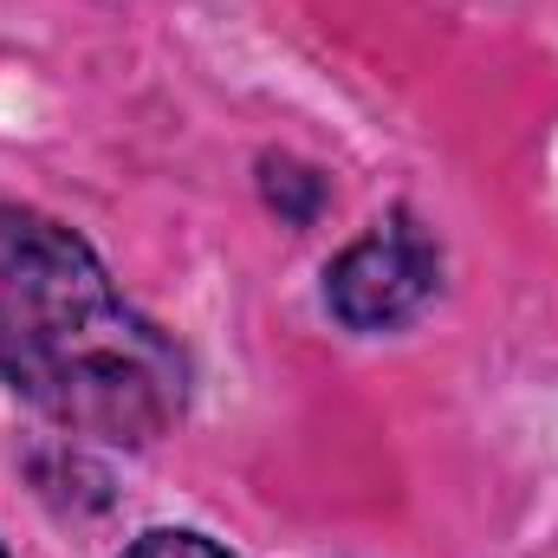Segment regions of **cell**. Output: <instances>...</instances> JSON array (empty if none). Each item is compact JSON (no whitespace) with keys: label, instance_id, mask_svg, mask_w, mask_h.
I'll use <instances>...</instances> for the list:
<instances>
[{"label":"cell","instance_id":"5","mask_svg":"<svg viewBox=\"0 0 558 558\" xmlns=\"http://www.w3.org/2000/svg\"><path fill=\"white\" fill-rule=\"evenodd\" d=\"M0 558H7V546H0Z\"/></svg>","mask_w":558,"mask_h":558},{"label":"cell","instance_id":"3","mask_svg":"<svg viewBox=\"0 0 558 558\" xmlns=\"http://www.w3.org/2000/svg\"><path fill=\"white\" fill-rule=\"evenodd\" d=\"M260 195L286 228H312L331 202V182L312 169V162H292V156H260Z\"/></svg>","mask_w":558,"mask_h":558},{"label":"cell","instance_id":"4","mask_svg":"<svg viewBox=\"0 0 558 558\" xmlns=\"http://www.w3.org/2000/svg\"><path fill=\"white\" fill-rule=\"evenodd\" d=\"M124 558H234V553L215 546V539L195 533V526H149V533H137V539L124 546Z\"/></svg>","mask_w":558,"mask_h":558},{"label":"cell","instance_id":"1","mask_svg":"<svg viewBox=\"0 0 558 558\" xmlns=\"http://www.w3.org/2000/svg\"><path fill=\"white\" fill-rule=\"evenodd\" d=\"M0 384L78 435L143 448L182 422L189 357L78 228L0 202Z\"/></svg>","mask_w":558,"mask_h":558},{"label":"cell","instance_id":"2","mask_svg":"<svg viewBox=\"0 0 558 558\" xmlns=\"http://www.w3.org/2000/svg\"><path fill=\"white\" fill-rule=\"evenodd\" d=\"M441 286V247L410 208L371 221L331 267H325V312L344 331H397L410 325Z\"/></svg>","mask_w":558,"mask_h":558}]
</instances>
